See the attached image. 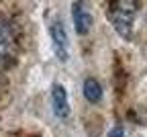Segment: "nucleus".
Wrapping results in <instances>:
<instances>
[{"mask_svg":"<svg viewBox=\"0 0 147 137\" xmlns=\"http://www.w3.org/2000/svg\"><path fill=\"white\" fill-rule=\"evenodd\" d=\"M139 6H141L139 0H110L108 2V18L121 37L131 39Z\"/></svg>","mask_w":147,"mask_h":137,"instance_id":"1","label":"nucleus"},{"mask_svg":"<svg viewBox=\"0 0 147 137\" xmlns=\"http://www.w3.org/2000/svg\"><path fill=\"white\" fill-rule=\"evenodd\" d=\"M16 51V35L8 21L0 18V68H4Z\"/></svg>","mask_w":147,"mask_h":137,"instance_id":"2","label":"nucleus"},{"mask_svg":"<svg viewBox=\"0 0 147 137\" xmlns=\"http://www.w3.org/2000/svg\"><path fill=\"white\" fill-rule=\"evenodd\" d=\"M49 35H51V43H53V51L57 55L59 62H67L69 60V41H67V33L61 21H53L49 25Z\"/></svg>","mask_w":147,"mask_h":137,"instance_id":"3","label":"nucleus"},{"mask_svg":"<svg viewBox=\"0 0 147 137\" xmlns=\"http://www.w3.org/2000/svg\"><path fill=\"white\" fill-rule=\"evenodd\" d=\"M71 18H74V27H76L78 35H88L92 29V12L84 0H76L71 6Z\"/></svg>","mask_w":147,"mask_h":137,"instance_id":"4","label":"nucleus"},{"mask_svg":"<svg viewBox=\"0 0 147 137\" xmlns=\"http://www.w3.org/2000/svg\"><path fill=\"white\" fill-rule=\"evenodd\" d=\"M51 106H53L55 117H59V119H65V117L69 115L67 90H65L61 84H55V86L51 88Z\"/></svg>","mask_w":147,"mask_h":137,"instance_id":"5","label":"nucleus"},{"mask_svg":"<svg viewBox=\"0 0 147 137\" xmlns=\"http://www.w3.org/2000/svg\"><path fill=\"white\" fill-rule=\"evenodd\" d=\"M82 92H84V98L92 104L100 102L102 98V86L98 80H94V78H86L84 80V86H82Z\"/></svg>","mask_w":147,"mask_h":137,"instance_id":"6","label":"nucleus"},{"mask_svg":"<svg viewBox=\"0 0 147 137\" xmlns=\"http://www.w3.org/2000/svg\"><path fill=\"white\" fill-rule=\"evenodd\" d=\"M108 137H127V135H125V129L123 127H113L110 133H108Z\"/></svg>","mask_w":147,"mask_h":137,"instance_id":"7","label":"nucleus"}]
</instances>
